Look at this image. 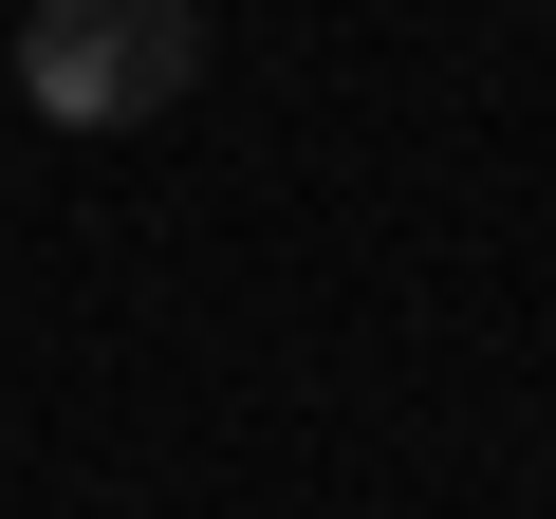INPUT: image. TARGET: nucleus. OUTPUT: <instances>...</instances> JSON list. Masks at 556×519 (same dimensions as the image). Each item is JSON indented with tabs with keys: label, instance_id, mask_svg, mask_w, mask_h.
Listing matches in <instances>:
<instances>
[{
	"label": "nucleus",
	"instance_id": "f257e3e1",
	"mask_svg": "<svg viewBox=\"0 0 556 519\" xmlns=\"http://www.w3.org/2000/svg\"><path fill=\"white\" fill-rule=\"evenodd\" d=\"M20 93L56 130H149L204 93V0H38L20 20Z\"/></svg>",
	"mask_w": 556,
	"mask_h": 519
}]
</instances>
